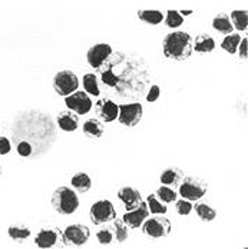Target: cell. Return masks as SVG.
<instances>
[{
	"label": "cell",
	"mask_w": 248,
	"mask_h": 249,
	"mask_svg": "<svg viewBox=\"0 0 248 249\" xmlns=\"http://www.w3.org/2000/svg\"><path fill=\"white\" fill-rule=\"evenodd\" d=\"M179 13H181L182 16H190V15H192V13H194V10H181Z\"/></svg>",
	"instance_id": "obj_38"
},
{
	"label": "cell",
	"mask_w": 248,
	"mask_h": 249,
	"mask_svg": "<svg viewBox=\"0 0 248 249\" xmlns=\"http://www.w3.org/2000/svg\"><path fill=\"white\" fill-rule=\"evenodd\" d=\"M95 112H96V116L99 118L102 122H114L118 119V112H119V107L118 105L111 99H99L95 103Z\"/></svg>",
	"instance_id": "obj_12"
},
{
	"label": "cell",
	"mask_w": 248,
	"mask_h": 249,
	"mask_svg": "<svg viewBox=\"0 0 248 249\" xmlns=\"http://www.w3.org/2000/svg\"><path fill=\"white\" fill-rule=\"evenodd\" d=\"M12 149L10 141L4 136H0V155H7Z\"/></svg>",
	"instance_id": "obj_37"
},
{
	"label": "cell",
	"mask_w": 248,
	"mask_h": 249,
	"mask_svg": "<svg viewBox=\"0 0 248 249\" xmlns=\"http://www.w3.org/2000/svg\"><path fill=\"white\" fill-rule=\"evenodd\" d=\"M91 236V231L88 226L80 224L69 225L65 231H63V239L66 247L68 245H74V247H82L88 242Z\"/></svg>",
	"instance_id": "obj_10"
},
{
	"label": "cell",
	"mask_w": 248,
	"mask_h": 249,
	"mask_svg": "<svg viewBox=\"0 0 248 249\" xmlns=\"http://www.w3.org/2000/svg\"><path fill=\"white\" fill-rule=\"evenodd\" d=\"M182 179V172L176 168H170V169H165L161 176H159V180L162 185H167V186H174L178 185Z\"/></svg>",
	"instance_id": "obj_22"
},
{
	"label": "cell",
	"mask_w": 248,
	"mask_h": 249,
	"mask_svg": "<svg viewBox=\"0 0 248 249\" xmlns=\"http://www.w3.org/2000/svg\"><path fill=\"white\" fill-rule=\"evenodd\" d=\"M83 129V133L89 138H94V139H98L103 135L105 132V127H103V124L98 121V119H88L85 121V124L82 126Z\"/></svg>",
	"instance_id": "obj_17"
},
{
	"label": "cell",
	"mask_w": 248,
	"mask_h": 249,
	"mask_svg": "<svg viewBox=\"0 0 248 249\" xmlns=\"http://www.w3.org/2000/svg\"><path fill=\"white\" fill-rule=\"evenodd\" d=\"M118 198L121 199V202L125 205V209L132 211L136 206H139V203L142 202L141 198V192L135 188L131 186H124L118 191Z\"/></svg>",
	"instance_id": "obj_14"
},
{
	"label": "cell",
	"mask_w": 248,
	"mask_h": 249,
	"mask_svg": "<svg viewBox=\"0 0 248 249\" xmlns=\"http://www.w3.org/2000/svg\"><path fill=\"white\" fill-rule=\"evenodd\" d=\"M207 185L195 178H185L182 180V183L179 185V195L181 198L188 200H199L204 198V195L207 194Z\"/></svg>",
	"instance_id": "obj_6"
},
{
	"label": "cell",
	"mask_w": 248,
	"mask_h": 249,
	"mask_svg": "<svg viewBox=\"0 0 248 249\" xmlns=\"http://www.w3.org/2000/svg\"><path fill=\"white\" fill-rule=\"evenodd\" d=\"M79 88V79L72 71H60L53 77V89L59 96H68Z\"/></svg>",
	"instance_id": "obj_3"
},
{
	"label": "cell",
	"mask_w": 248,
	"mask_h": 249,
	"mask_svg": "<svg viewBox=\"0 0 248 249\" xmlns=\"http://www.w3.org/2000/svg\"><path fill=\"white\" fill-rule=\"evenodd\" d=\"M212 27H214L217 32L223 33V35H229V33H232V30H234V26L231 23L229 16L225 15V13H220V15H217V16L212 19Z\"/></svg>",
	"instance_id": "obj_18"
},
{
	"label": "cell",
	"mask_w": 248,
	"mask_h": 249,
	"mask_svg": "<svg viewBox=\"0 0 248 249\" xmlns=\"http://www.w3.org/2000/svg\"><path fill=\"white\" fill-rule=\"evenodd\" d=\"M71 185L74 186V189L79 194H86L91 188H92V179L89 178V175L85 172H77L72 176L71 179Z\"/></svg>",
	"instance_id": "obj_16"
},
{
	"label": "cell",
	"mask_w": 248,
	"mask_h": 249,
	"mask_svg": "<svg viewBox=\"0 0 248 249\" xmlns=\"http://www.w3.org/2000/svg\"><path fill=\"white\" fill-rule=\"evenodd\" d=\"M149 215H151V212H149L148 205H147V202L142 200V202L139 203V206H136V208L132 209V211H128L124 215L122 219H124V222L128 225L129 228L135 229V228H141V225L148 219Z\"/></svg>",
	"instance_id": "obj_13"
},
{
	"label": "cell",
	"mask_w": 248,
	"mask_h": 249,
	"mask_svg": "<svg viewBox=\"0 0 248 249\" xmlns=\"http://www.w3.org/2000/svg\"><path fill=\"white\" fill-rule=\"evenodd\" d=\"M35 244L40 249L55 248L59 244H63L66 247L65 239H63V232L57 228H48V229L39 231V233L35 238Z\"/></svg>",
	"instance_id": "obj_9"
},
{
	"label": "cell",
	"mask_w": 248,
	"mask_h": 249,
	"mask_svg": "<svg viewBox=\"0 0 248 249\" xmlns=\"http://www.w3.org/2000/svg\"><path fill=\"white\" fill-rule=\"evenodd\" d=\"M116 218V211L111 200H98L91 206V221L94 225L111 222Z\"/></svg>",
	"instance_id": "obj_5"
},
{
	"label": "cell",
	"mask_w": 248,
	"mask_h": 249,
	"mask_svg": "<svg viewBox=\"0 0 248 249\" xmlns=\"http://www.w3.org/2000/svg\"><path fill=\"white\" fill-rule=\"evenodd\" d=\"M102 82L106 85V86H111V88H114V86H116L118 85V77L116 75L111 71V69H108V71H103L102 72Z\"/></svg>",
	"instance_id": "obj_33"
},
{
	"label": "cell",
	"mask_w": 248,
	"mask_h": 249,
	"mask_svg": "<svg viewBox=\"0 0 248 249\" xmlns=\"http://www.w3.org/2000/svg\"><path fill=\"white\" fill-rule=\"evenodd\" d=\"M147 205H148V209L151 213H155V215H164L167 213L168 208H167V203H164L162 200L158 199V196L155 194H151L147 198Z\"/></svg>",
	"instance_id": "obj_25"
},
{
	"label": "cell",
	"mask_w": 248,
	"mask_h": 249,
	"mask_svg": "<svg viewBox=\"0 0 248 249\" xmlns=\"http://www.w3.org/2000/svg\"><path fill=\"white\" fill-rule=\"evenodd\" d=\"M155 195L158 196V199L162 200L164 203H172V202L176 200V192H175L172 188H170L167 185L158 188L156 192H155Z\"/></svg>",
	"instance_id": "obj_28"
},
{
	"label": "cell",
	"mask_w": 248,
	"mask_h": 249,
	"mask_svg": "<svg viewBox=\"0 0 248 249\" xmlns=\"http://www.w3.org/2000/svg\"><path fill=\"white\" fill-rule=\"evenodd\" d=\"M65 103L69 110H72L77 115H86L92 110V99L86 92L76 90L74 93L65 96Z\"/></svg>",
	"instance_id": "obj_8"
},
{
	"label": "cell",
	"mask_w": 248,
	"mask_h": 249,
	"mask_svg": "<svg viewBox=\"0 0 248 249\" xmlns=\"http://www.w3.org/2000/svg\"><path fill=\"white\" fill-rule=\"evenodd\" d=\"M52 206L60 215H72L79 208V198L71 188L59 186L52 195Z\"/></svg>",
	"instance_id": "obj_2"
},
{
	"label": "cell",
	"mask_w": 248,
	"mask_h": 249,
	"mask_svg": "<svg viewBox=\"0 0 248 249\" xmlns=\"http://www.w3.org/2000/svg\"><path fill=\"white\" fill-rule=\"evenodd\" d=\"M164 22H165L167 27L176 29L184 23V16L176 10H168L167 16H164Z\"/></svg>",
	"instance_id": "obj_29"
},
{
	"label": "cell",
	"mask_w": 248,
	"mask_h": 249,
	"mask_svg": "<svg viewBox=\"0 0 248 249\" xmlns=\"http://www.w3.org/2000/svg\"><path fill=\"white\" fill-rule=\"evenodd\" d=\"M192 49L199 53H210L215 49V40L210 35H199L197 36L195 42L192 43Z\"/></svg>",
	"instance_id": "obj_19"
},
{
	"label": "cell",
	"mask_w": 248,
	"mask_h": 249,
	"mask_svg": "<svg viewBox=\"0 0 248 249\" xmlns=\"http://www.w3.org/2000/svg\"><path fill=\"white\" fill-rule=\"evenodd\" d=\"M192 50H194L192 49V37L187 32L176 30L164 37L162 52L165 57L171 60H175V62L185 60L191 56Z\"/></svg>",
	"instance_id": "obj_1"
},
{
	"label": "cell",
	"mask_w": 248,
	"mask_h": 249,
	"mask_svg": "<svg viewBox=\"0 0 248 249\" xmlns=\"http://www.w3.org/2000/svg\"><path fill=\"white\" fill-rule=\"evenodd\" d=\"M192 209H195L198 218L204 222H211L217 218V211L212 206H210L208 203L198 202V203H195V206H192Z\"/></svg>",
	"instance_id": "obj_20"
},
{
	"label": "cell",
	"mask_w": 248,
	"mask_h": 249,
	"mask_svg": "<svg viewBox=\"0 0 248 249\" xmlns=\"http://www.w3.org/2000/svg\"><path fill=\"white\" fill-rule=\"evenodd\" d=\"M7 233L13 241H25L30 236V229L23 226H10L7 229Z\"/></svg>",
	"instance_id": "obj_30"
},
{
	"label": "cell",
	"mask_w": 248,
	"mask_h": 249,
	"mask_svg": "<svg viewBox=\"0 0 248 249\" xmlns=\"http://www.w3.org/2000/svg\"><path fill=\"white\" fill-rule=\"evenodd\" d=\"M159 95H161L159 86H158V85H153V86H151V89H149L148 95H147V100H148V102H155V100H158Z\"/></svg>",
	"instance_id": "obj_35"
},
{
	"label": "cell",
	"mask_w": 248,
	"mask_h": 249,
	"mask_svg": "<svg viewBox=\"0 0 248 249\" xmlns=\"http://www.w3.org/2000/svg\"><path fill=\"white\" fill-rule=\"evenodd\" d=\"M57 124L65 132H75L79 126V115L72 110L62 112L57 116Z\"/></svg>",
	"instance_id": "obj_15"
},
{
	"label": "cell",
	"mask_w": 248,
	"mask_h": 249,
	"mask_svg": "<svg viewBox=\"0 0 248 249\" xmlns=\"http://www.w3.org/2000/svg\"><path fill=\"white\" fill-rule=\"evenodd\" d=\"M119 112H118V121L124 126L134 127L141 122L142 119V105L139 102L135 103H128V105H118Z\"/></svg>",
	"instance_id": "obj_7"
},
{
	"label": "cell",
	"mask_w": 248,
	"mask_h": 249,
	"mask_svg": "<svg viewBox=\"0 0 248 249\" xmlns=\"http://www.w3.org/2000/svg\"><path fill=\"white\" fill-rule=\"evenodd\" d=\"M241 39H243V37H241L238 33H229V35H227V37L223 40L221 48H223L225 52H228V53L232 54V53L237 52V48H238Z\"/></svg>",
	"instance_id": "obj_26"
},
{
	"label": "cell",
	"mask_w": 248,
	"mask_h": 249,
	"mask_svg": "<svg viewBox=\"0 0 248 249\" xmlns=\"http://www.w3.org/2000/svg\"><path fill=\"white\" fill-rule=\"evenodd\" d=\"M175 209H176L178 215L187 216V215H190L191 211H192V203H191V200L184 199V198H182V199H178L175 202Z\"/></svg>",
	"instance_id": "obj_31"
},
{
	"label": "cell",
	"mask_w": 248,
	"mask_h": 249,
	"mask_svg": "<svg viewBox=\"0 0 248 249\" xmlns=\"http://www.w3.org/2000/svg\"><path fill=\"white\" fill-rule=\"evenodd\" d=\"M112 48L106 43H98V45H94L91 49L88 50L86 53V60L89 63L91 68L94 69H100L106 62L108 59L112 56Z\"/></svg>",
	"instance_id": "obj_11"
},
{
	"label": "cell",
	"mask_w": 248,
	"mask_h": 249,
	"mask_svg": "<svg viewBox=\"0 0 248 249\" xmlns=\"http://www.w3.org/2000/svg\"><path fill=\"white\" fill-rule=\"evenodd\" d=\"M138 18L144 23L151 26L159 25L164 20V15L159 10H138Z\"/></svg>",
	"instance_id": "obj_21"
},
{
	"label": "cell",
	"mask_w": 248,
	"mask_h": 249,
	"mask_svg": "<svg viewBox=\"0 0 248 249\" xmlns=\"http://www.w3.org/2000/svg\"><path fill=\"white\" fill-rule=\"evenodd\" d=\"M96 239L100 245H111L112 241L115 239V236H114V232L111 229H100L96 233Z\"/></svg>",
	"instance_id": "obj_32"
},
{
	"label": "cell",
	"mask_w": 248,
	"mask_h": 249,
	"mask_svg": "<svg viewBox=\"0 0 248 249\" xmlns=\"http://www.w3.org/2000/svg\"><path fill=\"white\" fill-rule=\"evenodd\" d=\"M231 23L232 26L240 30V32H244L247 30L248 26V13L247 10H232L231 12Z\"/></svg>",
	"instance_id": "obj_23"
},
{
	"label": "cell",
	"mask_w": 248,
	"mask_h": 249,
	"mask_svg": "<svg viewBox=\"0 0 248 249\" xmlns=\"http://www.w3.org/2000/svg\"><path fill=\"white\" fill-rule=\"evenodd\" d=\"M1 174H3V169H1V166H0V178H1Z\"/></svg>",
	"instance_id": "obj_39"
},
{
	"label": "cell",
	"mask_w": 248,
	"mask_h": 249,
	"mask_svg": "<svg viewBox=\"0 0 248 249\" xmlns=\"http://www.w3.org/2000/svg\"><path fill=\"white\" fill-rule=\"evenodd\" d=\"M16 150H18V153H19L20 156H23V158H29V156H32V153H33V148H32V145H30L27 141L18 142Z\"/></svg>",
	"instance_id": "obj_34"
},
{
	"label": "cell",
	"mask_w": 248,
	"mask_h": 249,
	"mask_svg": "<svg viewBox=\"0 0 248 249\" xmlns=\"http://www.w3.org/2000/svg\"><path fill=\"white\" fill-rule=\"evenodd\" d=\"M141 226H142V232L153 239L165 238L171 232V221L162 216L148 218Z\"/></svg>",
	"instance_id": "obj_4"
},
{
	"label": "cell",
	"mask_w": 248,
	"mask_h": 249,
	"mask_svg": "<svg viewBox=\"0 0 248 249\" xmlns=\"http://www.w3.org/2000/svg\"><path fill=\"white\" fill-rule=\"evenodd\" d=\"M114 231H115L114 236L116 238V241H118L119 244H122V242H125V241L129 238L128 225L125 224L124 219H118V218L114 219Z\"/></svg>",
	"instance_id": "obj_27"
},
{
	"label": "cell",
	"mask_w": 248,
	"mask_h": 249,
	"mask_svg": "<svg viewBox=\"0 0 248 249\" xmlns=\"http://www.w3.org/2000/svg\"><path fill=\"white\" fill-rule=\"evenodd\" d=\"M82 85H83V89L88 95H94V96H99L100 90L99 86H98V77L94 75V73H86L82 79Z\"/></svg>",
	"instance_id": "obj_24"
},
{
	"label": "cell",
	"mask_w": 248,
	"mask_h": 249,
	"mask_svg": "<svg viewBox=\"0 0 248 249\" xmlns=\"http://www.w3.org/2000/svg\"><path fill=\"white\" fill-rule=\"evenodd\" d=\"M248 39L247 37H244V39H241V42H240V45H238V48H237V52L240 53V57L241 59H247L248 56Z\"/></svg>",
	"instance_id": "obj_36"
}]
</instances>
